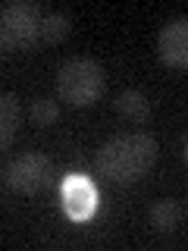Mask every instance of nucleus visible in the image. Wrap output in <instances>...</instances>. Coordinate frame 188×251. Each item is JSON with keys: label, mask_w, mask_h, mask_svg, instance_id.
Here are the masks:
<instances>
[{"label": "nucleus", "mask_w": 188, "mask_h": 251, "mask_svg": "<svg viewBox=\"0 0 188 251\" xmlns=\"http://www.w3.org/2000/svg\"><path fill=\"white\" fill-rule=\"evenodd\" d=\"M179 160H182V163L188 160V138H185V135L179 138Z\"/></svg>", "instance_id": "obj_12"}, {"label": "nucleus", "mask_w": 188, "mask_h": 251, "mask_svg": "<svg viewBox=\"0 0 188 251\" xmlns=\"http://www.w3.org/2000/svg\"><path fill=\"white\" fill-rule=\"evenodd\" d=\"M113 107H116V113L125 116L129 123H144L147 116H151V98H147L144 91H138V88L119 91L116 100H113Z\"/></svg>", "instance_id": "obj_9"}, {"label": "nucleus", "mask_w": 188, "mask_h": 251, "mask_svg": "<svg viewBox=\"0 0 188 251\" xmlns=\"http://www.w3.org/2000/svg\"><path fill=\"white\" fill-rule=\"evenodd\" d=\"M22 123V100L16 94H0V151L13 145Z\"/></svg>", "instance_id": "obj_8"}, {"label": "nucleus", "mask_w": 188, "mask_h": 251, "mask_svg": "<svg viewBox=\"0 0 188 251\" xmlns=\"http://www.w3.org/2000/svg\"><path fill=\"white\" fill-rule=\"evenodd\" d=\"M0 28L13 50H31L41 41V10L31 0H10L0 10Z\"/></svg>", "instance_id": "obj_3"}, {"label": "nucleus", "mask_w": 188, "mask_h": 251, "mask_svg": "<svg viewBox=\"0 0 188 251\" xmlns=\"http://www.w3.org/2000/svg\"><path fill=\"white\" fill-rule=\"evenodd\" d=\"M157 53L160 60L172 69L188 66V19L185 16H172L157 35Z\"/></svg>", "instance_id": "obj_5"}, {"label": "nucleus", "mask_w": 188, "mask_h": 251, "mask_svg": "<svg viewBox=\"0 0 188 251\" xmlns=\"http://www.w3.org/2000/svg\"><path fill=\"white\" fill-rule=\"evenodd\" d=\"M157 154H160V145H157L154 135H147V132H125V135H116L100 145L97 170L110 182L125 185V182H135V179L144 176L157 163Z\"/></svg>", "instance_id": "obj_1"}, {"label": "nucleus", "mask_w": 188, "mask_h": 251, "mask_svg": "<svg viewBox=\"0 0 188 251\" xmlns=\"http://www.w3.org/2000/svg\"><path fill=\"white\" fill-rule=\"evenodd\" d=\"M72 31V19L66 13H47L41 16V41L47 44H60L63 38H69Z\"/></svg>", "instance_id": "obj_10"}, {"label": "nucleus", "mask_w": 188, "mask_h": 251, "mask_svg": "<svg viewBox=\"0 0 188 251\" xmlns=\"http://www.w3.org/2000/svg\"><path fill=\"white\" fill-rule=\"evenodd\" d=\"M107 75L100 60L94 57H69L57 69V98L72 107H88L104 94Z\"/></svg>", "instance_id": "obj_2"}, {"label": "nucleus", "mask_w": 188, "mask_h": 251, "mask_svg": "<svg viewBox=\"0 0 188 251\" xmlns=\"http://www.w3.org/2000/svg\"><path fill=\"white\" fill-rule=\"evenodd\" d=\"M28 116H31L35 126L47 129V126H53L60 120V107H57V100H50V98H35L28 104Z\"/></svg>", "instance_id": "obj_11"}, {"label": "nucleus", "mask_w": 188, "mask_h": 251, "mask_svg": "<svg viewBox=\"0 0 188 251\" xmlns=\"http://www.w3.org/2000/svg\"><path fill=\"white\" fill-rule=\"evenodd\" d=\"M185 214H188L185 201H179V198H160V201L151 204V210H147V223H151L157 232L172 235V232H179L185 226Z\"/></svg>", "instance_id": "obj_7"}, {"label": "nucleus", "mask_w": 188, "mask_h": 251, "mask_svg": "<svg viewBox=\"0 0 188 251\" xmlns=\"http://www.w3.org/2000/svg\"><path fill=\"white\" fill-rule=\"evenodd\" d=\"M50 173H53V163L44 151H25L10 160L6 185L19 195H38L50 185Z\"/></svg>", "instance_id": "obj_4"}, {"label": "nucleus", "mask_w": 188, "mask_h": 251, "mask_svg": "<svg viewBox=\"0 0 188 251\" xmlns=\"http://www.w3.org/2000/svg\"><path fill=\"white\" fill-rule=\"evenodd\" d=\"M63 204L72 220H88L97 210V188L85 176H69L63 185Z\"/></svg>", "instance_id": "obj_6"}, {"label": "nucleus", "mask_w": 188, "mask_h": 251, "mask_svg": "<svg viewBox=\"0 0 188 251\" xmlns=\"http://www.w3.org/2000/svg\"><path fill=\"white\" fill-rule=\"evenodd\" d=\"M13 47H10V41H6V35H3V28H0V57H6Z\"/></svg>", "instance_id": "obj_13"}]
</instances>
